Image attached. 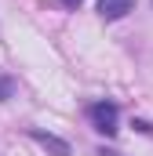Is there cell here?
I'll list each match as a JSON object with an SVG mask.
<instances>
[{
	"label": "cell",
	"mask_w": 153,
	"mask_h": 156,
	"mask_svg": "<svg viewBox=\"0 0 153 156\" xmlns=\"http://www.w3.org/2000/svg\"><path fill=\"white\" fill-rule=\"evenodd\" d=\"M117 116H120V113H117L113 102H95V105L88 109L91 127H95L99 134H106V138H110V134H117Z\"/></svg>",
	"instance_id": "1"
},
{
	"label": "cell",
	"mask_w": 153,
	"mask_h": 156,
	"mask_svg": "<svg viewBox=\"0 0 153 156\" xmlns=\"http://www.w3.org/2000/svg\"><path fill=\"white\" fill-rule=\"evenodd\" d=\"M84 0H62V7H80Z\"/></svg>",
	"instance_id": "5"
},
{
	"label": "cell",
	"mask_w": 153,
	"mask_h": 156,
	"mask_svg": "<svg viewBox=\"0 0 153 156\" xmlns=\"http://www.w3.org/2000/svg\"><path fill=\"white\" fill-rule=\"evenodd\" d=\"M11 91H15L11 76H0V102H7V98H11Z\"/></svg>",
	"instance_id": "4"
},
{
	"label": "cell",
	"mask_w": 153,
	"mask_h": 156,
	"mask_svg": "<svg viewBox=\"0 0 153 156\" xmlns=\"http://www.w3.org/2000/svg\"><path fill=\"white\" fill-rule=\"evenodd\" d=\"M99 156H120V153H113V149H99Z\"/></svg>",
	"instance_id": "6"
},
{
	"label": "cell",
	"mask_w": 153,
	"mask_h": 156,
	"mask_svg": "<svg viewBox=\"0 0 153 156\" xmlns=\"http://www.w3.org/2000/svg\"><path fill=\"white\" fill-rule=\"evenodd\" d=\"M131 7H135V0H99V15H102L106 22H117V18H124Z\"/></svg>",
	"instance_id": "3"
},
{
	"label": "cell",
	"mask_w": 153,
	"mask_h": 156,
	"mask_svg": "<svg viewBox=\"0 0 153 156\" xmlns=\"http://www.w3.org/2000/svg\"><path fill=\"white\" fill-rule=\"evenodd\" d=\"M29 134H33V142H37L40 149H47L51 156H73L69 142H62L58 134H47V131H29Z\"/></svg>",
	"instance_id": "2"
}]
</instances>
